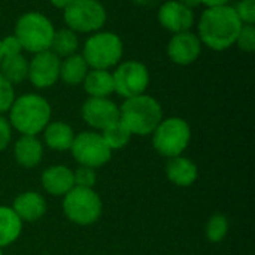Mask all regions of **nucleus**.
I'll return each instance as SVG.
<instances>
[{"instance_id":"c85d7f7f","label":"nucleus","mask_w":255,"mask_h":255,"mask_svg":"<svg viewBox=\"0 0 255 255\" xmlns=\"http://www.w3.org/2000/svg\"><path fill=\"white\" fill-rule=\"evenodd\" d=\"M15 100L13 85L0 75V115L7 112Z\"/></svg>"},{"instance_id":"2eb2a0df","label":"nucleus","mask_w":255,"mask_h":255,"mask_svg":"<svg viewBox=\"0 0 255 255\" xmlns=\"http://www.w3.org/2000/svg\"><path fill=\"white\" fill-rule=\"evenodd\" d=\"M10 208L15 211L22 223H34L45 215L46 202L37 191H25L16 196Z\"/></svg>"},{"instance_id":"39448f33","label":"nucleus","mask_w":255,"mask_h":255,"mask_svg":"<svg viewBox=\"0 0 255 255\" xmlns=\"http://www.w3.org/2000/svg\"><path fill=\"white\" fill-rule=\"evenodd\" d=\"M123 51V40L118 34L111 31H96L87 39L82 57L88 67L108 70L121 60Z\"/></svg>"},{"instance_id":"f8f14e48","label":"nucleus","mask_w":255,"mask_h":255,"mask_svg":"<svg viewBox=\"0 0 255 255\" xmlns=\"http://www.w3.org/2000/svg\"><path fill=\"white\" fill-rule=\"evenodd\" d=\"M82 118L90 127L105 130L120 120V108L108 97H90L82 105Z\"/></svg>"},{"instance_id":"20e7f679","label":"nucleus","mask_w":255,"mask_h":255,"mask_svg":"<svg viewBox=\"0 0 255 255\" xmlns=\"http://www.w3.org/2000/svg\"><path fill=\"white\" fill-rule=\"evenodd\" d=\"M52 22L39 12H27L19 16L15 24V36L18 37L22 49L37 54L48 51L54 37Z\"/></svg>"},{"instance_id":"4be33fe9","label":"nucleus","mask_w":255,"mask_h":255,"mask_svg":"<svg viewBox=\"0 0 255 255\" xmlns=\"http://www.w3.org/2000/svg\"><path fill=\"white\" fill-rule=\"evenodd\" d=\"M88 73V64L79 54L66 57L60 64V79L67 85H79Z\"/></svg>"},{"instance_id":"f03ea898","label":"nucleus","mask_w":255,"mask_h":255,"mask_svg":"<svg viewBox=\"0 0 255 255\" xmlns=\"http://www.w3.org/2000/svg\"><path fill=\"white\" fill-rule=\"evenodd\" d=\"M9 123L21 136H37L51 123V106L39 94H22L10 106Z\"/></svg>"},{"instance_id":"412c9836","label":"nucleus","mask_w":255,"mask_h":255,"mask_svg":"<svg viewBox=\"0 0 255 255\" xmlns=\"http://www.w3.org/2000/svg\"><path fill=\"white\" fill-rule=\"evenodd\" d=\"M22 232V221L9 206H0V248L12 245Z\"/></svg>"},{"instance_id":"a211bd4d","label":"nucleus","mask_w":255,"mask_h":255,"mask_svg":"<svg viewBox=\"0 0 255 255\" xmlns=\"http://www.w3.org/2000/svg\"><path fill=\"white\" fill-rule=\"evenodd\" d=\"M13 155L19 166L36 167L43 157V145L36 136H21L13 145Z\"/></svg>"},{"instance_id":"0eeeda50","label":"nucleus","mask_w":255,"mask_h":255,"mask_svg":"<svg viewBox=\"0 0 255 255\" xmlns=\"http://www.w3.org/2000/svg\"><path fill=\"white\" fill-rule=\"evenodd\" d=\"M100 196L93 188L73 187L63 200V212L69 221L78 226H91L102 215Z\"/></svg>"},{"instance_id":"9d476101","label":"nucleus","mask_w":255,"mask_h":255,"mask_svg":"<svg viewBox=\"0 0 255 255\" xmlns=\"http://www.w3.org/2000/svg\"><path fill=\"white\" fill-rule=\"evenodd\" d=\"M114 90L124 99L145 94L149 85L148 67L140 61H124L112 73Z\"/></svg>"},{"instance_id":"1a4fd4ad","label":"nucleus","mask_w":255,"mask_h":255,"mask_svg":"<svg viewBox=\"0 0 255 255\" xmlns=\"http://www.w3.org/2000/svg\"><path fill=\"white\" fill-rule=\"evenodd\" d=\"M70 152L79 166L93 169L105 166L112 157V151L105 143L102 134L96 131H82L76 134L70 146Z\"/></svg>"},{"instance_id":"aec40b11","label":"nucleus","mask_w":255,"mask_h":255,"mask_svg":"<svg viewBox=\"0 0 255 255\" xmlns=\"http://www.w3.org/2000/svg\"><path fill=\"white\" fill-rule=\"evenodd\" d=\"M82 85L90 97H109L115 91L114 78L109 70H88Z\"/></svg>"},{"instance_id":"473e14b6","label":"nucleus","mask_w":255,"mask_h":255,"mask_svg":"<svg viewBox=\"0 0 255 255\" xmlns=\"http://www.w3.org/2000/svg\"><path fill=\"white\" fill-rule=\"evenodd\" d=\"M230 0H202L203 4H206L208 7H217V6H226L229 4Z\"/></svg>"},{"instance_id":"f257e3e1","label":"nucleus","mask_w":255,"mask_h":255,"mask_svg":"<svg viewBox=\"0 0 255 255\" xmlns=\"http://www.w3.org/2000/svg\"><path fill=\"white\" fill-rule=\"evenodd\" d=\"M242 25L235 7H208L199 21V39L214 51H224L236 42Z\"/></svg>"},{"instance_id":"f704fd0d","label":"nucleus","mask_w":255,"mask_h":255,"mask_svg":"<svg viewBox=\"0 0 255 255\" xmlns=\"http://www.w3.org/2000/svg\"><path fill=\"white\" fill-rule=\"evenodd\" d=\"M178 1L182 3L184 6L190 7V9H193V7H196V6L202 4V0H178Z\"/></svg>"},{"instance_id":"b1692460","label":"nucleus","mask_w":255,"mask_h":255,"mask_svg":"<svg viewBox=\"0 0 255 255\" xmlns=\"http://www.w3.org/2000/svg\"><path fill=\"white\" fill-rule=\"evenodd\" d=\"M78 45H79V40H78L76 33L70 28H61L54 33L49 49L60 58H66L72 54H76Z\"/></svg>"},{"instance_id":"7ed1b4c3","label":"nucleus","mask_w":255,"mask_h":255,"mask_svg":"<svg viewBox=\"0 0 255 255\" xmlns=\"http://www.w3.org/2000/svg\"><path fill=\"white\" fill-rule=\"evenodd\" d=\"M161 120V105L148 94L126 99L120 106V121L130 130L131 134L136 136L152 134Z\"/></svg>"},{"instance_id":"f3484780","label":"nucleus","mask_w":255,"mask_h":255,"mask_svg":"<svg viewBox=\"0 0 255 255\" xmlns=\"http://www.w3.org/2000/svg\"><path fill=\"white\" fill-rule=\"evenodd\" d=\"M166 176L172 184L178 187H190L197 181L199 169L190 158L178 155L169 158L166 164Z\"/></svg>"},{"instance_id":"cd10ccee","label":"nucleus","mask_w":255,"mask_h":255,"mask_svg":"<svg viewBox=\"0 0 255 255\" xmlns=\"http://www.w3.org/2000/svg\"><path fill=\"white\" fill-rule=\"evenodd\" d=\"M238 46L242 49V51H247V52H253L255 51V28L254 25L251 24H244L239 30V34L236 37V42Z\"/></svg>"},{"instance_id":"bb28decb","label":"nucleus","mask_w":255,"mask_h":255,"mask_svg":"<svg viewBox=\"0 0 255 255\" xmlns=\"http://www.w3.org/2000/svg\"><path fill=\"white\" fill-rule=\"evenodd\" d=\"M73 181H75V187L93 188L97 181L96 169L87 167V166H79L76 170H73Z\"/></svg>"},{"instance_id":"5701e85b","label":"nucleus","mask_w":255,"mask_h":255,"mask_svg":"<svg viewBox=\"0 0 255 255\" xmlns=\"http://www.w3.org/2000/svg\"><path fill=\"white\" fill-rule=\"evenodd\" d=\"M0 75L12 85L21 84L28 78V61L22 54L3 57L0 63Z\"/></svg>"},{"instance_id":"9b49d317","label":"nucleus","mask_w":255,"mask_h":255,"mask_svg":"<svg viewBox=\"0 0 255 255\" xmlns=\"http://www.w3.org/2000/svg\"><path fill=\"white\" fill-rule=\"evenodd\" d=\"M61 58L51 49L34 54L28 63V79L37 88H49L60 79Z\"/></svg>"},{"instance_id":"72a5a7b5","label":"nucleus","mask_w":255,"mask_h":255,"mask_svg":"<svg viewBox=\"0 0 255 255\" xmlns=\"http://www.w3.org/2000/svg\"><path fill=\"white\" fill-rule=\"evenodd\" d=\"M49 1H51V4H54L55 7H58V9H63V10H64V9H66L72 1H73V0H49Z\"/></svg>"},{"instance_id":"c9c22d12","label":"nucleus","mask_w":255,"mask_h":255,"mask_svg":"<svg viewBox=\"0 0 255 255\" xmlns=\"http://www.w3.org/2000/svg\"><path fill=\"white\" fill-rule=\"evenodd\" d=\"M1 60H3V52H1V45H0V63H1Z\"/></svg>"},{"instance_id":"423d86ee","label":"nucleus","mask_w":255,"mask_h":255,"mask_svg":"<svg viewBox=\"0 0 255 255\" xmlns=\"http://www.w3.org/2000/svg\"><path fill=\"white\" fill-rule=\"evenodd\" d=\"M191 140L188 123L179 117L161 120L152 131V145L155 151L167 158L182 155Z\"/></svg>"},{"instance_id":"6ab92c4d","label":"nucleus","mask_w":255,"mask_h":255,"mask_svg":"<svg viewBox=\"0 0 255 255\" xmlns=\"http://www.w3.org/2000/svg\"><path fill=\"white\" fill-rule=\"evenodd\" d=\"M73 128L63 123V121H52L43 128V139L48 148L63 152V151H70V146L75 139Z\"/></svg>"},{"instance_id":"4468645a","label":"nucleus","mask_w":255,"mask_h":255,"mask_svg":"<svg viewBox=\"0 0 255 255\" xmlns=\"http://www.w3.org/2000/svg\"><path fill=\"white\" fill-rule=\"evenodd\" d=\"M158 21L166 30L176 34V33L188 31L193 27L194 13L193 9L184 6L178 0H169L161 4L158 10Z\"/></svg>"},{"instance_id":"dca6fc26","label":"nucleus","mask_w":255,"mask_h":255,"mask_svg":"<svg viewBox=\"0 0 255 255\" xmlns=\"http://www.w3.org/2000/svg\"><path fill=\"white\" fill-rule=\"evenodd\" d=\"M42 187L51 196H66L73 187V170L66 166H51L42 173Z\"/></svg>"},{"instance_id":"c756f323","label":"nucleus","mask_w":255,"mask_h":255,"mask_svg":"<svg viewBox=\"0 0 255 255\" xmlns=\"http://www.w3.org/2000/svg\"><path fill=\"white\" fill-rule=\"evenodd\" d=\"M236 15L239 16L242 24H251L255 22V0H241L235 7Z\"/></svg>"},{"instance_id":"ddd939ff","label":"nucleus","mask_w":255,"mask_h":255,"mask_svg":"<svg viewBox=\"0 0 255 255\" xmlns=\"http://www.w3.org/2000/svg\"><path fill=\"white\" fill-rule=\"evenodd\" d=\"M202 52V42L196 33L182 31L172 36L167 45L169 58L181 66H187L194 63Z\"/></svg>"},{"instance_id":"e433bc0d","label":"nucleus","mask_w":255,"mask_h":255,"mask_svg":"<svg viewBox=\"0 0 255 255\" xmlns=\"http://www.w3.org/2000/svg\"><path fill=\"white\" fill-rule=\"evenodd\" d=\"M0 255H3V251H1V248H0Z\"/></svg>"},{"instance_id":"2f4dec72","label":"nucleus","mask_w":255,"mask_h":255,"mask_svg":"<svg viewBox=\"0 0 255 255\" xmlns=\"http://www.w3.org/2000/svg\"><path fill=\"white\" fill-rule=\"evenodd\" d=\"M12 139V126L7 118L0 115V151H4Z\"/></svg>"},{"instance_id":"6e6552de","label":"nucleus","mask_w":255,"mask_h":255,"mask_svg":"<svg viewBox=\"0 0 255 255\" xmlns=\"http://www.w3.org/2000/svg\"><path fill=\"white\" fill-rule=\"evenodd\" d=\"M64 22L75 33H96L106 22L105 6L97 0H73L64 9Z\"/></svg>"},{"instance_id":"393cba45","label":"nucleus","mask_w":255,"mask_h":255,"mask_svg":"<svg viewBox=\"0 0 255 255\" xmlns=\"http://www.w3.org/2000/svg\"><path fill=\"white\" fill-rule=\"evenodd\" d=\"M131 136L133 134L130 133V130L120 120L117 123L108 126L105 130H102V137L111 151L124 148L130 142Z\"/></svg>"},{"instance_id":"a878e982","label":"nucleus","mask_w":255,"mask_h":255,"mask_svg":"<svg viewBox=\"0 0 255 255\" xmlns=\"http://www.w3.org/2000/svg\"><path fill=\"white\" fill-rule=\"evenodd\" d=\"M229 220L221 215V214H217L214 215L209 221H208V226H206V238L212 242V244H220L224 241V238L227 236L229 233Z\"/></svg>"},{"instance_id":"7c9ffc66","label":"nucleus","mask_w":255,"mask_h":255,"mask_svg":"<svg viewBox=\"0 0 255 255\" xmlns=\"http://www.w3.org/2000/svg\"><path fill=\"white\" fill-rule=\"evenodd\" d=\"M0 45H1L3 57L16 55V54H21V51H22V46H21V43L15 34H10V36H6L4 39H0Z\"/></svg>"}]
</instances>
